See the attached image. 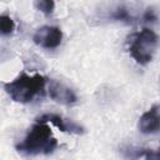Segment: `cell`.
<instances>
[{"mask_svg":"<svg viewBox=\"0 0 160 160\" xmlns=\"http://www.w3.org/2000/svg\"><path fill=\"white\" fill-rule=\"evenodd\" d=\"M58 148V141L52 136L46 122L38 121L31 126L24 140L16 145V150L24 155L50 154Z\"/></svg>","mask_w":160,"mask_h":160,"instance_id":"6da1fadb","label":"cell"},{"mask_svg":"<svg viewBox=\"0 0 160 160\" xmlns=\"http://www.w3.org/2000/svg\"><path fill=\"white\" fill-rule=\"evenodd\" d=\"M46 84V79L40 74H21L12 81L4 84L6 94L16 102H30L38 94H41Z\"/></svg>","mask_w":160,"mask_h":160,"instance_id":"7a4b0ae2","label":"cell"},{"mask_svg":"<svg viewBox=\"0 0 160 160\" xmlns=\"http://www.w3.org/2000/svg\"><path fill=\"white\" fill-rule=\"evenodd\" d=\"M159 38L150 29H142L130 36L129 52L131 58L140 65H146L152 60V55L158 46Z\"/></svg>","mask_w":160,"mask_h":160,"instance_id":"3957f363","label":"cell"},{"mask_svg":"<svg viewBox=\"0 0 160 160\" xmlns=\"http://www.w3.org/2000/svg\"><path fill=\"white\" fill-rule=\"evenodd\" d=\"M32 40L44 49H56L61 44L62 32L56 26H42L35 31Z\"/></svg>","mask_w":160,"mask_h":160,"instance_id":"277c9868","label":"cell"},{"mask_svg":"<svg viewBox=\"0 0 160 160\" xmlns=\"http://www.w3.org/2000/svg\"><path fill=\"white\" fill-rule=\"evenodd\" d=\"M38 121L51 122L52 125H55L62 132L76 134V135H82L85 132V129L81 125L76 124L72 120L65 119V118H62L61 115H58V114H44V115L38 118Z\"/></svg>","mask_w":160,"mask_h":160,"instance_id":"5b68a950","label":"cell"},{"mask_svg":"<svg viewBox=\"0 0 160 160\" xmlns=\"http://www.w3.org/2000/svg\"><path fill=\"white\" fill-rule=\"evenodd\" d=\"M138 128L142 134H155L160 131V105H152L145 111L138 122Z\"/></svg>","mask_w":160,"mask_h":160,"instance_id":"8992f818","label":"cell"},{"mask_svg":"<svg viewBox=\"0 0 160 160\" xmlns=\"http://www.w3.org/2000/svg\"><path fill=\"white\" fill-rule=\"evenodd\" d=\"M49 96L62 105H71L74 102H76L78 98L75 95V92L66 85H64L62 82H59L58 80H50L49 84Z\"/></svg>","mask_w":160,"mask_h":160,"instance_id":"52a82bcc","label":"cell"},{"mask_svg":"<svg viewBox=\"0 0 160 160\" xmlns=\"http://www.w3.org/2000/svg\"><path fill=\"white\" fill-rule=\"evenodd\" d=\"M0 30L2 35H10L15 30V22L14 20L8 15L0 16Z\"/></svg>","mask_w":160,"mask_h":160,"instance_id":"ba28073f","label":"cell"},{"mask_svg":"<svg viewBox=\"0 0 160 160\" xmlns=\"http://www.w3.org/2000/svg\"><path fill=\"white\" fill-rule=\"evenodd\" d=\"M36 10L41 11L42 14L45 15H50L54 12V9H55V2L54 0H35L34 2Z\"/></svg>","mask_w":160,"mask_h":160,"instance_id":"9c48e42d","label":"cell"},{"mask_svg":"<svg viewBox=\"0 0 160 160\" xmlns=\"http://www.w3.org/2000/svg\"><path fill=\"white\" fill-rule=\"evenodd\" d=\"M114 20H119V21H125V22H131L132 20H134V18L129 14V11H128V9L126 8H124V6H120V8H118L116 10H114L112 12H111V15H110Z\"/></svg>","mask_w":160,"mask_h":160,"instance_id":"30bf717a","label":"cell"},{"mask_svg":"<svg viewBox=\"0 0 160 160\" xmlns=\"http://www.w3.org/2000/svg\"><path fill=\"white\" fill-rule=\"evenodd\" d=\"M136 154H134L131 158H146V159H160V149L159 150H148V149H140L135 150Z\"/></svg>","mask_w":160,"mask_h":160,"instance_id":"8fae6325","label":"cell"},{"mask_svg":"<svg viewBox=\"0 0 160 160\" xmlns=\"http://www.w3.org/2000/svg\"><path fill=\"white\" fill-rule=\"evenodd\" d=\"M142 19H144L145 21H151V22H152V21H155V20L158 19V16H156V14H155L154 9L149 8V9H146V11L144 12Z\"/></svg>","mask_w":160,"mask_h":160,"instance_id":"7c38bea8","label":"cell"}]
</instances>
